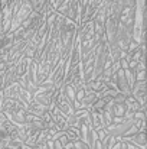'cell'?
Wrapping results in <instances>:
<instances>
[]
</instances>
